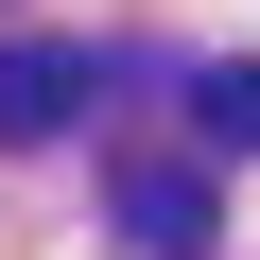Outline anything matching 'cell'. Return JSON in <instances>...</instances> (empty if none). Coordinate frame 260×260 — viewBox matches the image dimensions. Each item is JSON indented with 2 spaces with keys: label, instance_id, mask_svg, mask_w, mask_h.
Instances as JSON below:
<instances>
[{
  "label": "cell",
  "instance_id": "obj_1",
  "mask_svg": "<svg viewBox=\"0 0 260 260\" xmlns=\"http://www.w3.org/2000/svg\"><path fill=\"white\" fill-rule=\"evenodd\" d=\"M208 225H225L208 156H139L121 174V260H208Z\"/></svg>",
  "mask_w": 260,
  "mask_h": 260
},
{
  "label": "cell",
  "instance_id": "obj_2",
  "mask_svg": "<svg viewBox=\"0 0 260 260\" xmlns=\"http://www.w3.org/2000/svg\"><path fill=\"white\" fill-rule=\"evenodd\" d=\"M104 104V52H0V139H70Z\"/></svg>",
  "mask_w": 260,
  "mask_h": 260
},
{
  "label": "cell",
  "instance_id": "obj_3",
  "mask_svg": "<svg viewBox=\"0 0 260 260\" xmlns=\"http://www.w3.org/2000/svg\"><path fill=\"white\" fill-rule=\"evenodd\" d=\"M191 139H208V156H260V70H208V87H191Z\"/></svg>",
  "mask_w": 260,
  "mask_h": 260
}]
</instances>
